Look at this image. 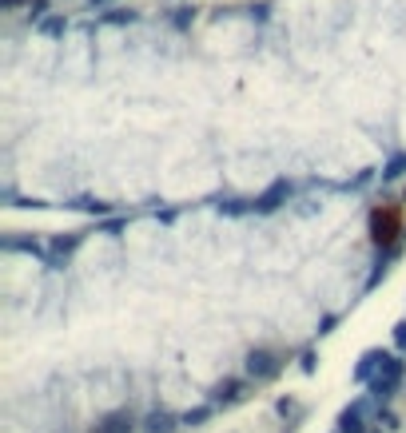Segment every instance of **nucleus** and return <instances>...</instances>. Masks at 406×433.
I'll return each mask as SVG.
<instances>
[{"mask_svg": "<svg viewBox=\"0 0 406 433\" xmlns=\"http://www.w3.org/2000/svg\"><path fill=\"white\" fill-rule=\"evenodd\" d=\"M403 374H406V362L403 358H394V354H387L382 366H378V374H374L367 385H371V394L378 401H387V398H394V389L403 385Z\"/></svg>", "mask_w": 406, "mask_h": 433, "instance_id": "obj_1", "label": "nucleus"}, {"mask_svg": "<svg viewBox=\"0 0 406 433\" xmlns=\"http://www.w3.org/2000/svg\"><path fill=\"white\" fill-rule=\"evenodd\" d=\"M279 374V354L275 350H251L247 354V378H255V382H263V378H275Z\"/></svg>", "mask_w": 406, "mask_h": 433, "instance_id": "obj_2", "label": "nucleus"}, {"mask_svg": "<svg viewBox=\"0 0 406 433\" xmlns=\"http://www.w3.org/2000/svg\"><path fill=\"white\" fill-rule=\"evenodd\" d=\"M287 195H291V183H287V179H279L275 187H271V191H263L251 207L259 211V215H271V211H279L283 203H287Z\"/></svg>", "mask_w": 406, "mask_h": 433, "instance_id": "obj_3", "label": "nucleus"}, {"mask_svg": "<svg viewBox=\"0 0 406 433\" xmlns=\"http://www.w3.org/2000/svg\"><path fill=\"white\" fill-rule=\"evenodd\" d=\"M247 398V382L243 378H228V382L215 385V405H235Z\"/></svg>", "mask_w": 406, "mask_h": 433, "instance_id": "obj_4", "label": "nucleus"}, {"mask_svg": "<svg viewBox=\"0 0 406 433\" xmlns=\"http://www.w3.org/2000/svg\"><path fill=\"white\" fill-rule=\"evenodd\" d=\"M183 421H179L176 414H167V410H151V414L144 417V433H176Z\"/></svg>", "mask_w": 406, "mask_h": 433, "instance_id": "obj_5", "label": "nucleus"}, {"mask_svg": "<svg viewBox=\"0 0 406 433\" xmlns=\"http://www.w3.org/2000/svg\"><path fill=\"white\" fill-rule=\"evenodd\" d=\"M96 433H136V417L128 410H116V414H108L96 425Z\"/></svg>", "mask_w": 406, "mask_h": 433, "instance_id": "obj_6", "label": "nucleus"}, {"mask_svg": "<svg viewBox=\"0 0 406 433\" xmlns=\"http://www.w3.org/2000/svg\"><path fill=\"white\" fill-rule=\"evenodd\" d=\"M382 358H387L382 350H367V354H362L358 366H355V382H371L374 374H378V366H382Z\"/></svg>", "mask_w": 406, "mask_h": 433, "instance_id": "obj_7", "label": "nucleus"}, {"mask_svg": "<svg viewBox=\"0 0 406 433\" xmlns=\"http://www.w3.org/2000/svg\"><path fill=\"white\" fill-rule=\"evenodd\" d=\"M339 433H362V401L347 405L339 414Z\"/></svg>", "mask_w": 406, "mask_h": 433, "instance_id": "obj_8", "label": "nucleus"}, {"mask_svg": "<svg viewBox=\"0 0 406 433\" xmlns=\"http://www.w3.org/2000/svg\"><path fill=\"white\" fill-rule=\"evenodd\" d=\"M207 417H212V405H195V410H187V414H179V421H183L187 430H199Z\"/></svg>", "mask_w": 406, "mask_h": 433, "instance_id": "obj_9", "label": "nucleus"}, {"mask_svg": "<svg viewBox=\"0 0 406 433\" xmlns=\"http://www.w3.org/2000/svg\"><path fill=\"white\" fill-rule=\"evenodd\" d=\"M378 421H382V430H398V417L390 414V410H378Z\"/></svg>", "mask_w": 406, "mask_h": 433, "instance_id": "obj_10", "label": "nucleus"}, {"mask_svg": "<svg viewBox=\"0 0 406 433\" xmlns=\"http://www.w3.org/2000/svg\"><path fill=\"white\" fill-rule=\"evenodd\" d=\"M76 242H80V239H56V242H52V251H56V255H68Z\"/></svg>", "mask_w": 406, "mask_h": 433, "instance_id": "obj_11", "label": "nucleus"}, {"mask_svg": "<svg viewBox=\"0 0 406 433\" xmlns=\"http://www.w3.org/2000/svg\"><path fill=\"white\" fill-rule=\"evenodd\" d=\"M403 171H406V160H394V163L387 167V171H382V175H387V179H394V175H403Z\"/></svg>", "mask_w": 406, "mask_h": 433, "instance_id": "obj_12", "label": "nucleus"}, {"mask_svg": "<svg viewBox=\"0 0 406 433\" xmlns=\"http://www.w3.org/2000/svg\"><path fill=\"white\" fill-rule=\"evenodd\" d=\"M394 342H398V350H406V322L394 326Z\"/></svg>", "mask_w": 406, "mask_h": 433, "instance_id": "obj_13", "label": "nucleus"}]
</instances>
